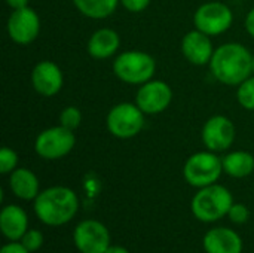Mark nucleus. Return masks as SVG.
<instances>
[{
    "label": "nucleus",
    "instance_id": "6e6552de",
    "mask_svg": "<svg viewBox=\"0 0 254 253\" xmlns=\"http://www.w3.org/2000/svg\"><path fill=\"white\" fill-rule=\"evenodd\" d=\"M234 21L232 10L222 1H208L198 7L193 16V22L196 30L216 36L226 31Z\"/></svg>",
    "mask_w": 254,
    "mask_h": 253
},
{
    "label": "nucleus",
    "instance_id": "20e7f679",
    "mask_svg": "<svg viewBox=\"0 0 254 253\" xmlns=\"http://www.w3.org/2000/svg\"><path fill=\"white\" fill-rule=\"evenodd\" d=\"M156 70L153 57L140 51H128L121 54L113 63L115 75L127 84H146Z\"/></svg>",
    "mask_w": 254,
    "mask_h": 253
},
{
    "label": "nucleus",
    "instance_id": "4be33fe9",
    "mask_svg": "<svg viewBox=\"0 0 254 253\" xmlns=\"http://www.w3.org/2000/svg\"><path fill=\"white\" fill-rule=\"evenodd\" d=\"M80 121H82V113L77 107L74 106H68L65 107L61 115H60V122L63 127L68 128V130H76L79 125H80Z\"/></svg>",
    "mask_w": 254,
    "mask_h": 253
},
{
    "label": "nucleus",
    "instance_id": "9b49d317",
    "mask_svg": "<svg viewBox=\"0 0 254 253\" xmlns=\"http://www.w3.org/2000/svg\"><path fill=\"white\" fill-rule=\"evenodd\" d=\"M173 98L171 88L162 81H149L143 84L137 92V106L143 110V113L155 115L164 112Z\"/></svg>",
    "mask_w": 254,
    "mask_h": 253
},
{
    "label": "nucleus",
    "instance_id": "f257e3e1",
    "mask_svg": "<svg viewBox=\"0 0 254 253\" xmlns=\"http://www.w3.org/2000/svg\"><path fill=\"white\" fill-rule=\"evenodd\" d=\"M253 57L249 49L240 43H226L219 46L210 61L213 76L225 85H240L253 73Z\"/></svg>",
    "mask_w": 254,
    "mask_h": 253
},
{
    "label": "nucleus",
    "instance_id": "423d86ee",
    "mask_svg": "<svg viewBox=\"0 0 254 253\" xmlns=\"http://www.w3.org/2000/svg\"><path fill=\"white\" fill-rule=\"evenodd\" d=\"M144 127L143 110L131 103H121L110 109L107 115L109 131L119 139H131Z\"/></svg>",
    "mask_w": 254,
    "mask_h": 253
},
{
    "label": "nucleus",
    "instance_id": "2eb2a0df",
    "mask_svg": "<svg viewBox=\"0 0 254 253\" xmlns=\"http://www.w3.org/2000/svg\"><path fill=\"white\" fill-rule=\"evenodd\" d=\"M204 249L207 253H241L243 242L229 228H214L204 237Z\"/></svg>",
    "mask_w": 254,
    "mask_h": 253
},
{
    "label": "nucleus",
    "instance_id": "ddd939ff",
    "mask_svg": "<svg viewBox=\"0 0 254 253\" xmlns=\"http://www.w3.org/2000/svg\"><path fill=\"white\" fill-rule=\"evenodd\" d=\"M31 84L39 94L45 97H52L63 86V73L55 63L40 61L33 69Z\"/></svg>",
    "mask_w": 254,
    "mask_h": 253
},
{
    "label": "nucleus",
    "instance_id": "412c9836",
    "mask_svg": "<svg viewBox=\"0 0 254 253\" xmlns=\"http://www.w3.org/2000/svg\"><path fill=\"white\" fill-rule=\"evenodd\" d=\"M237 97H238V103L244 109L254 110V78H249L243 84H240Z\"/></svg>",
    "mask_w": 254,
    "mask_h": 253
},
{
    "label": "nucleus",
    "instance_id": "f8f14e48",
    "mask_svg": "<svg viewBox=\"0 0 254 253\" xmlns=\"http://www.w3.org/2000/svg\"><path fill=\"white\" fill-rule=\"evenodd\" d=\"M235 140V127L226 116L210 118L202 128V142L213 152H222L232 146Z\"/></svg>",
    "mask_w": 254,
    "mask_h": 253
},
{
    "label": "nucleus",
    "instance_id": "9d476101",
    "mask_svg": "<svg viewBox=\"0 0 254 253\" xmlns=\"http://www.w3.org/2000/svg\"><path fill=\"white\" fill-rule=\"evenodd\" d=\"M40 30V19L37 13L25 6L21 9H13L7 19V33L10 39L19 45L31 43Z\"/></svg>",
    "mask_w": 254,
    "mask_h": 253
},
{
    "label": "nucleus",
    "instance_id": "aec40b11",
    "mask_svg": "<svg viewBox=\"0 0 254 253\" xmlns=\"http://www.w3.org/2000/svg\"><path fill=\"white\" fill-rule=\"evenodd\" d=\"M76 7L88 18L103 19L112 15L119 0H73Z\"/></svg>",
    "mask_w": 254,
    "mask_h": 253
},
{
    "label": "nucleus",
    "instance_id": "4468645a",
    "mask_svg": "<svg viewBox=\"0 0 254 253\" xmlns=\"http://www.w3.org/2000/svg\"><path fill=\"white\" fill-rule=\"evenodd\" d=\"M182 49L185 57L196 66H204L211 61V57L214 54L213 43L208 34L193 30L189 31L182 42Z\"/></svg>",
    "mask_w": 254,
    "mask_h": 253
},
{
    "label": "nucleus",
    "instance_id": "a878e982",
    "mask_svg": "<svg viewBox=\"0 0 254 253\" xmlns=\"http://www.w3.org/2000/svg\"><path fill=\"white\" fill-rule=\"evenodd\" d=\"M121 3L129 12H141L149 6L150 0H121Z\"/></svg>",
    "mask_w": 254,
    "mask_h": 253
},
{
    "label": "nucleus",
    "instance_id": "f3484780",
    "mask_svg": "<svg viewBox=\"0 0 254 253\" xmlns=\"http://www.w3.org/2000/svg\"><path fill=\"white\" fill-rule=\"evenodd\" d=\"M119 45L121 37L115 30L100 28L91 36L88 42V52L91 54V57L103 60L112 57L119 49Z\"/></svg>",
    "mask_w": 254,
    "mask_h": 253
},
{
    "label": "nucleus",
    "instance_id": "393cba45",
    "mask_svg": "<svg viewBox=\"0 0 254 253\" xmlns=\"http://www.w3.org/2000/svg\"><path fill=\"white\" fill-rule=\"evenodd\" d=\"M228 216L231 218V221L234 224H246L250 216V212H249L247 206H244V204H232Z\"/></svg>",
    "mask_w": 254,
    "mask_h": 253
},
{
    "label": "nucleus",
    "instance_id": "a211bd4d",
    "mask_svg": "<svg viewBox=\"0 0 254 253\" xmlns=\"http://www.w3.org/2000/svg\"><path fill=\"white\" fill-rule=\"evenodd\" d=\"M12 192L21 200H33L39 195V180L36 174L27 169H16L9 179Z\"/></svg>",
    "mask_w": 254,
    "mask_h": 253
},
{
    "label": "nucleus",
    "instance_id": "dca6fc26",
    "mask_svg": "<svg viewBox=\"0 0 254 253\" xmlns=\"http://www.w3.org/2000/svg\"><path fill=\"white\" fill-rule=\"evenodd\" d=\"M27 215L19 206H6L0 213V230L6 239L16 242L27 233Z\"/></svg>",
    "mask_w": 254,
    "mask_h": 253
},
{
    "label": "nucleus",
    "instance_id": "7c9ffc66",
    "mask_svg": "<svg viewBox=\"0 0 254 253\" xmlns=\"http://www.w3.org/2000/svg\"><path fill=\"white\" fill-rule=\"evenodd\" d=\"M252 69H253V73H254V57H253V64H252Z\"/></svg>",
    "mask_w": 254,
    "mask_h": 253
},
{
    "label": "nucleus",
    "instance_id": "b1692460",
    "mask_svg": "<svg viewBox=\"0 0 254 253\" xmlns=\"http://www.w3.org/2000/svg\"><path fill=\"white\" fill-rule=\"evenodd\" d=\"M21 245L28 251V252H36L42 248L43 245V236L40 231H36V230H30L27 231L22 239H21Z\"/></svg>",
    "mask_w": 254,
    "mask_h": 253
},
{
    "label": "nucleus",
    "instance_id": "5701e85b",
    "mask_svg": "<svg viewBox=\"0 0 254 253\" xmlns=\"http://www.w3.org/2000/svg\"><path fill=\"white\" fill-rule=\"evenodd\" d=\"M18 163V155L15 151L9 148H1L0 149V173L6 174L10 173Z\"/></svg>",
    "mask_w": 254,
    "mask_h": 253
},
{
    "label": "nucleus",
    "instance_id": "6ab92c4d",
    "mask_svg": "<svg viewBox=\"0 0 254 253\" xmlns=\"http://www.w3.org/2000/svg\"><path fill=\"white\" fill-rule=\"evenodd\" d=\"M223 170L232 177H246L254 170V157L249 152L237 151L228 154L223 160Z\"/></svg>",
    "mask_w": 254,
    "mask_h": 253
},
{
    "label": "nucleus",
    "instance_id": "bb28decb",
    "mask_svg": "<svg viewBox=\"0 0 254 253\" xmlns=\"http://www.w3.org/2000/svg\"><path fill=\"white\" fill-rule=\"evenodd\" d=\"M0 253H30L22 245L19 243H10V245H6L1 248Z\"/></svg>",
    "mask_w": 254,
    "mask_h": 253
},
{
    "label": "nucleus",
    "instance_id": "c756f323",
    "mask_svg": "<svg viewBox=\"0 0 254 253\" xmlns=\"http://www.w3.org/2000/svg\"><path fill=\"white\" fill-rule=\"evenodd\" d=\"M106 253H129L125 248H121V246H110Z\"/></svg>",
    "mask_w": 254,
    "mask_h": 253
},
{
    "label": "nucleus",
    "instance_id": "0eeeda50",
    "mask_svg": "<svg viewBox=\"0 0 254 253\" xmlns=\"http://www.w3.org/2000/svg\"><path fill=\"white\" fill-rule=\"evenodd\" d=\"M74 134L71 130L60 125L42 131L34 143L39 157L45 160H58L65 157L74 148Z\"/></svg>",
    "mask_w": 254,
    "mask_h": 253
},
{
    "label": "nucleus",
    "instance_id": "1a4fd4ad",
    "mask_svg": "<svg viewBox=\"0 0 254 253\" xmlns=\"http://www.w3.org/2000/svg\"><path fill=\"white\" fill-rule=\"evenodd\" d=\"M74 245L82 253H106L110 248L107 228L98 221L80 222L74 230Z\"/></svg>",
    "mask_w": 254,
    "mask_h": 253
},
{
    "label": "nucleus",
    "instance_id": "f03ea898",
    "mask_svg": "<svg viewBox=\"0 0 254 253\" xmlns=\"http://www.w3.org/2000/svg\"><path fill=\"white\" fill-rule=\"evenodd\" d=\"M34 200V212L37 218L51 227H60L71 221L79 207L76 194L65 186L45 189Z\"/></svg>",
    "mask_w": 254,
    "mask_h": 253
},
{
    "label": "nucleus",
    "instance_id": "cd10ccee",
    "mask_svg": "<svg viewBox=\"0 0 254 253\" xmlns=\"http://www.w3.org/2000/svg\"><path fill=\"white\" fill-rule=\"evenodd\" d=\"M246 28H247V31L254 37V7L250 10V13L246 18Z\"/></svg>",
    "mask_w": 254,
    "mask_h": 253
},
{
    "label": "nucleus",
    "instance_id": "39448f33",
    "mask_svg": "<svg viewBox=\"0 0 254 253\" xmlns=\"http://www.w3.org/2000/svg\"><path fill=\"white\" fill-rule=\"evenodd\" d=\"M223 171V163L213 152H198L192 155L183 169L188 183L196 188L213 185Z\"/></svg>",
    "mask_w": 254,
    "mask_h": 253
},
{
    "label": "nucleus",
    "instance_id": "7ed1b4c3",
    "mask_svg": "<svg viewBox=\"0 0 254 253\" xmlns=\"http://www.w3.org/2000/svg\"><path fill=\"white\" fill-rule=\"evenodd\" d=\"M232 194L220 185H208L199 189L192 200V212L202 222H214L226 216L232 207Z\"/></svg>",
    "mask_w": 254,
    "mask_h": 253
},
{
    "label": "nucleus",
    "instance_id": "c85d7f7f",
    "mask_svg": "<svg viewBox=\"0 0 254 253\" xmlns=\"http://www.w3.org/2000/svg\"><path fill=\"white\" fill-rule=\"evenodd\" d=\"M6 3L13 9H21L28 6V0H6Z\"/></svg>",
    "mask_w": 254,
    "mask_h": 253
}]
</instances>
